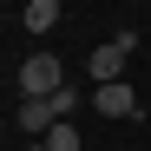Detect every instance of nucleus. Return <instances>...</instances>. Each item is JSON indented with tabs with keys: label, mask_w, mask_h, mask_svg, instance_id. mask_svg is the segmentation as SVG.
<instances>
[{
	"label": "nucleus",
	"mask_w": 151,
	"mask_h": 151,
	"mask_svg": "<svg viewBox=\"0 0 151 151\" xmlns=\"http://www.w3.org/2000/svg\"><path fill=\"white\" fill-rule=\"evenodd\" d=\"M92 105L105 112V118H138V92L125 86V79H112V86H99V92H92Z\"/></svg>",
	"instance_id": "obj_2"
},
{
	"label": "nucleus",
	"mask_w": 151,
	"mask_h": 151,
	"mask_svg": "<svg viewBox=\"0 0 151 151\" xmlns=\"http://www.w3.org/2000/svg\"><path fill=\"white\" fill-rule=\"evenodd\" d=\"M40 145H46V151H79V125H72V118H59V125H53Z\"/></svg>",
	"instance_id": "obj_6"
},
{
	"label": "nucleus",
	"mask_w": 151,
	"mask_h": 151,
	"mask_svg": "<svg viewBox=\"0 0 151 151\" xmlns=\"http://www.w3.org/2000/svg\"><path fill=\"white\" fill-rule=\"evenodd\" d=\"M86 66H92V79H99V86H112V79H125V46H118V40H105V46H99V53H92Z\"/></svg>",
	"instance_id": "obj_4"
},
{
	"label": "nucleus",
	"mask_w": 151,
	"mask_h": 151,
	"mask_svg": "<svg viewBox=\"0 0 151 151\" xmlns=\"http://www.w3.org/2000/svg\"><path fill=\"white\" fill-rule=\"evenodd\" d=\"M59 27V0H27V33H53Z\"/></svg>",
	"instance_id": "obj_5"
},
{
	"label": "nucleus",
	"mask_w": 151,
	"mask_h": 151,
	"mask_svg": "<svg viewBox=\"0 0 151 151\" xmlns=\"http://www.w3.org/2000/svg\"><path fill=\"white\" fill-rule=\"evenodd\" d=\"M59 79H66V66H59L53 53H33L27 66H20V92H27V99H53Z\"/></svg>",
	"instance_id": "obj_1"
},
{
	"label": "nucleus",
	"mask_w": 151,
	"mask_h": 151,
	"mask_svg": "<svg viewBox=\"0 0 151 151\" xmlns=\"http://www.w3.org/2000/svg\"><path fill=\"white\" fill-rule=\"evenodd\" d=\"M53 125H59L53 99H20V132H27V138H46Z\"/></svg>",
	"instance_id": "obj_3"
},
{
	"label": "nucleus",
	"mask_w": 151,
	"mask_h": 151,
	"mask_svg": "<svg viewBox=\"0 0 151 151\" xmlns=\"http://www.w3.org/2000/svg\"><path fill=\"white\" fill-rule=\"evenodd\" d=\"M20 151H46V145H40V138H27V145H20Z\"/></svg>",
	"instance_id": "obj_7"
}]
</instances>
